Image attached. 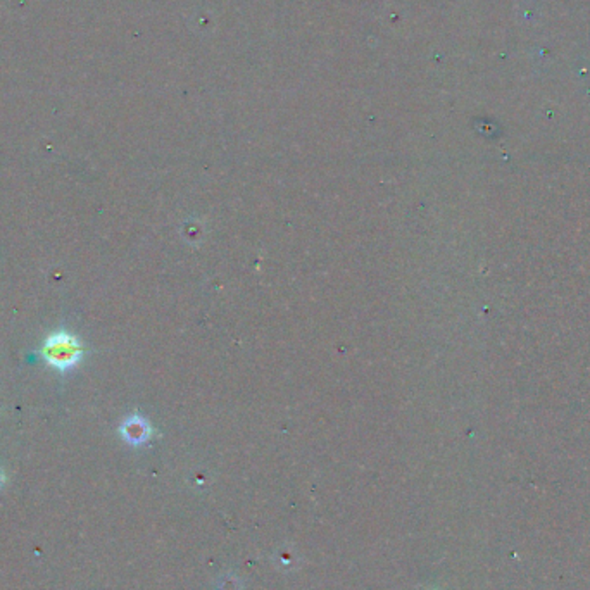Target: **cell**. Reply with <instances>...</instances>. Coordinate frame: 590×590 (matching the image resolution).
Returning a JSON list of instances; mask_svg holds the SVG:
<instances>
[{"mask_svg":"<svg viewBox=\"0 0 590 590\" xmlns=\"http://www.w3.org/2000/svg\"><path fill=\"white\" fill-rule=\"evenodd\" d=\"M2 481H4V475H2V472H0V485H2Z\"/></svg>","mask_w":590,"mask_h":590,"instance_id":"cell-3","label":"cell"},{"mask_svg":"<svg viewBox=\"0 0 590 590\" xmlns=\"http://www.w3.org/2000/svg\"><path fill=\"white\" fill-rule=\"evenodd\" d=\"M121 435L130 443H142L150 437V426L140 416H131L121 426Z\"/></svg>","mask_w":590,"mask_h":590,"instance_id":"cell-2","label":"cell"},{"mask_svg":"<svg viewBox=\"0 0 590 590\" xmlns=\"http://www.w3.org/2000/svg\"><path fill=\"white\" fill-rule=\"evenodd\" d=\"M42 357L52 368L59 369V371H68V369L75 368L83 357V345L75 335L68 333V331H56V333L49 335L47 340L44 342Z\"/></svg>","mask_w":590,"mask_h":590,"instance_id":"cell-1","label":"cell"}]
</instances>
